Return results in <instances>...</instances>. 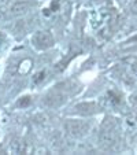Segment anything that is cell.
Wrapping results in <instances>:
<instances>
[{
    "label": "cell",
    "mask_w": 137,
    "mask_h": 155,
    "mask_svg": "<svg viewBox=\"0 0 137 155\" xmlns=\"http://www.w3.org/2000/svg\"><path fill=\"white\" fill-rule=\"evenodd\" d=\"M30 4L26 3V2H19V3H15L11 8L12 14H22V12H26L29 10Z\"/></svg>",
    "instance_id": "obj_6"
},
{
    "label": "cell",
    "mask_w": 137,
    "mask_h": 155,
    "mask_svg": "<svg viewBox=\"0 0 137 155\" xmlns=\"http://www.w3.org/2000/svg\"><path fill=\"white\" fill-rule=\"evenodd\" d=\"M32 44L33 47L40 51L48 50V48H51L54 45V37L47 30H40L32 37Z\"/></svg>",
    "instance_id": "obj_2"
},
{
    "label": "cell",
    "mask_w": 137,
    "mask_h": 155,
    "mask_svg": "<svg viewBox=\"0 0 137 155\" xmlns=\"http://www.w3.org/2000/svg\"><path fill=\"white\" fill-rule=\"evenodd\" d=\"M117 2H118V3H121V4H123V3L126 2V0H117Z\"/></svg>",
    "instance_id": "obj_11"
},
{
    "label": "cell",
    "mask_w": 137,
    "mask_h": 155,
    "mask_svg": "<svg viewBox=\"0 0 137 155\" xmlns=\"http://www.w3.org/2000/svg\"><path fill=\"white\" fill-rule=\"evenodd\" d=\"M64 128L67 129V132L70 133L74 137H81L89 130L90 125L85 121H80V120H67L64 124Z\"/></svg>",
    "instance_id": "obj_3"
},
{
    "label": "cell",
    "mask_w": 137,
    "mask_h": 155,
    "mask_svg": "<svg viewBox=\"0 0 137 155\" xmlns=\"http://www.w3.org/2000/svg\"><path fill=\"white\" fill-rule=\"evenodd\" d=\"M30 103V97L29 96H24L21 97V100L18 102V106H21V107H25V106H28Z\"/></svg>",
    "instance_id": "obj_7"
},
{
    "label": "cell",
    "mask_w": 137,
    "mask_h": 155,
    "mask_svg": "<svg viewBox=\"0 0 137 155\" xmlns=\"http://www.w3.org/2000/svg\"><path fill=\"white\" fill-rule=\"evenodd\" d=\"M99 141H100V146L103 148H111L114 144L117 143V132L115 129L111 128V126H104L99 136Z\"/></svg>",
    "instance_id": "obj_4"
},
{
    "label": "cell",
    "mask_w": 137,
    "mask_h": 155,
    "mask_svg": "<svg viewBox=\"0 0 137 155\" xmlns=\"http://www.w3.org/2000/svg\"><path fill=\"white\" fill-rule=\"evenodd\" d=\"M2 47H3V36L0 35V50H2Z\"/></svg>",
    "instance_id": "obj_10"
},
{
    "label": "cell",
    "mask_w": 137,
    "mask_h": 155,
    "mask_svg": "<svg viewBox=\"0 0 137 155\" xmlns=\"http://www.w3.org/2000/svg\"><path fill=\"white\" fill-rule=\"evenodd\" d=\"M67 96L69 95L64 92L63 88H60V85H58L56 88H54L52 91H50L47 94V96L44 97V104L48 106V107H60L63 103H66Z\"/></svg>",
    "instance_id": "obj_1"
},
{
    "label": "cell",
    "mask_w": 137,
    "mask_h": 155,
    "mask_svg": "<svg viewBox=\"0 0 137 155\" xmlns=\"http://www.w3.org/2000/svg\"><path fill=\"white\" fill-rule=\"evenodd\" d=\"M130 10H132V12H133V14H137V0H132Z\"/></svg>",
    "instance_id": "obj_9"
},
{
    "label": "cell",
    "mask_w": 137,
    "mask_h": 155,
    "mask_svg": "<svg viewBox=\"0 0 137 155\" xmlns=\"http://www.w3.org/2000/svg\"><path fill=\"white\" fill-rule=\"evenodd\" d=\"M136 71H137V68H136Z\"/></svg>",
    "instance_id": "obj_12"
},
{
    "label": "cell",
    "mask_w": 137,
    "mask_h": 155,
    "mask_svg": "<svg viewBox=\"0 0 137 155\" xmlns=\"http://www.w3.org/2000/svg\"><path fill=\"white\" fill-rule=\"evenodd\" d=\"M44 77H45V71H40V73L36 74V77H34L33 81H34V84H38L41 80H44Z\"/></svg>",
    "instance_id": "obj_8"
},
{
    "label": "cell",
    "mask_w": 137,
    "mask_h": 155,
    "mask_svg": "<svg viewBox=\"0 0 137 155\" xmlns=\"http://www.w3.org/2000/svg\"><path fill=\"white\" fill-rule=\"evenodd\" d=\"M76 111L81 113V114H93L97 111V106L93 102L89 103H80L76 106Z\"/></svg>",
    "instance_id": "obj_5"
}]
</instances>
